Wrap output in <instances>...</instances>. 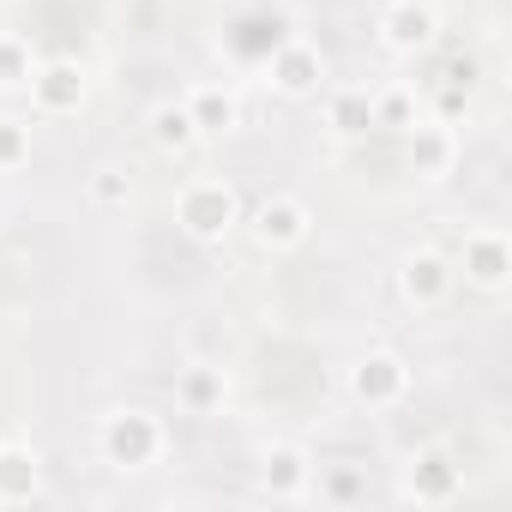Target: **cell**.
Instances as JSON below:
<instances>
[{
    "label": "cell",
    "instance_id": "9a60e30c",
    "mask_svg": "<svg viewBox=\"0 0 512 512\" xmlns=\"http://www.w3.org/2000/svg\"><path fill=\"white\" fill-rule=\"evenodd\" d=\"M43 500V458L25 440H0V506Z\"/></svg>",
    "mask_w": 512,
    "mask_h": 512
},
{
    "label": "cell",
    "instance_id": "8992f818",
    "mask_svg": "<svg viewBox=\"0 0 512 512\" xmlns=\"http://www.w3.org/2000/svg\"><path fill=\"white\" fill-rule=\"evenodd\" d=\"M31 109L43 115V121H67V115H79L85 109V97H91V73L79 67V61H37V73H31Z\"/></svg>",
    "mask_w": 512,
    "mask_h": 512
},
{
    "label": "cell",
    "instance_id": "4fadbf2b",
    "mask_svg": "<svg viewBox=\"0 0 512 512\" xmlns=\"http://www.w3.org/2000/svg\"><path fill=\"white\" fill-rule=\"evenodd\" d=\"M308 482H314V458H308L296 440H272V446L260 452V488H266L272 500H302Z\"/></svg>",
    "mask_w": 512,
    "mask_h": 512
},
{
    "label": "cell",
    "instance_id": "5bb4252c",
    "mask_svg": "<svg viewBox=\"0 0 512 512\" xmlns=\"http://www.w3.org/2000/svg\"><path fill=\"white\" fill-rule=\"evenodd\" d=\"M175 404H181V416H223L229 410V374L217 362H187L175 374Z\"/></svg>",
    "mask_w": 512,
    "mask_h": 512
},
{
    "label": "cell",
    "instance_id": "9c48e42d",
    "mask_svg": "<svg viewBox=\"0 0 512 512\" xmlns=\"http://www.w3.org/2000/svg\"><path fill=\"white\" fill-rule=\"evenodd\" d=\"M374 31L392 55H422L440 43V13H434V0H386Z\"/></svg>",
    "mask_w": 512,
    "mask_h": 512
},
{
    "label": "cell",
    "instance_id": "ba28073f",
    "mask_svg": "<svg viewBox=\"0 0 512 512\" xmlns=\"http://www.w3.org/2000/svg\"><path fill=\"white\" fill-rule=\"evenodd\" d=\"M398 494H404V500H422V506H446V500L464 494V464H458L452 452H440V446H422V452L404 458Z\"/></svg>",
    "mask_w": 512,
    "mask_h": 512
},
{
    "label": "cell",
    "instance_id": "d6986e66",
    "mask_svg": "<svg viewBox=\"0 0 512 512\" xmlns=\"http://www.w3.org/2000/svg\"><path fill=\"white\" fill-rule=\"evenodd\" d=\"M308 494L350 506V500H368V476H362L356 464H320V470H314V482H308Z\"/></svg>",
    "mask_w": 512,
    "mask_h": 512
},
{
    "label": "cell",
    "instance_id": "44dd1931",
    "mask_svg": "<svg viewBox=\"0 0 512 512\" xmlns=\"http://www.w3.org/2000/svg\"><path fill=\"white\" fill-rule=\"evenodd\" d=\"M422 115H416V91L410 85H386L374 91V127H392V133H410Z\"/></svg>",
    "mask_w": 512,
    "mask_h": 512
},
{
    "label": "cell",
    "instance_id": "7402d4cb",
    "mask_svg": "<svg viewBox=\"0 0 512 512\" xmlns=\"http://www.w3.org/2000/svg\"><path fill=\"white\" fill-rule=\"evenodd\" d=\"M31 151H37V139H31V121H19V115H0V175L25 169V163H31Z\"/></svg>",
    "mask_w": 512,
    "mask_h": 512
},
{
    "label": "cell",
    "instance_id": "8fae6325",
    "mask_svg": "<svg viewBox=\"0 0 512 512\" xmlns=\"http://www.w3.org/2000/svg\"><path fill=\"white\" fill-rule=\"evenodd\" d=\"M410 175L422 187H440L458 175V133L446 121H416L410 127Z\"/></svg>",
    "mask_w": 512,
    "mask_h": 512
},
{
    "label": "cell",
    "instance_id": "277c9868",
    "mask_svg": "<svg viewBox=\"0 0 512 512\" xmlns=\"http://www.w3.org/2000/svg\"><path fill=\"white\" fill-rule=\"evenodd\" d=\"M344 386H350V398H356L362 410H398V404L410 398V362H404L398 350H368V356L350 362Z\"/></svg>",
    "mask_w": 512,
    "mask_h": 512
},
{
    "label": "cell",
    "instance_id": "30bf717a",
    "mask_svg": "<svg viewBox=\"0 0 512 512\" xmlns=\"http://www.w3.org/2000/svg\"><path fill=\"white\" fill-rule=\"evenodd\" d=\"M266 79L278 97H314L320 79H326V55L308 43V37H284L272 55H266Z\"/></svg>",
    "mask_w": 512,
    "mask_h": 512
},
{
    "label": "cell",
    "instance_id": "e0dca14e",
    "mask_svg": "<svg viewBox=\"0 0 512 512\" xmlns=\"http://www.w3.org/2000/svg\"><path fill=\"white\" fill-rule=\"evenodd\" d=\"M151 145H157V151H169V157L193 151V145H199L193 115H187L181 103H157V109H151Z\"/></svg>",
    "mask_w": 512,
    "mask_h": 512
},
{
    "label": "cell",
    "instance_id": "6da1fadb",
    "mask_svg": "<svg viewBox=\"0 0 512 512\" xmlns=\"http://www.w3.org/2000/svg\"><path fill=\"white\" fill-rule=\"evenodd\" d=\"M241 223V193L223 181V175H193L181 193H175V229L199 247H217L229 229Z\"/></svg>",
    "mask_w": 512,
    "mask_h": 512
},
{
    "label": "cell",
    "instance_id": "7c38bea8",
    "mask_svg": "<svg viewBox=\"0 0 512 512\" xmlns=\"http://www.w3.org/2000/svg\"><path fill=\"white\" fill-rule=\"evenodd\" d=\"M181 109L193 115L199 139H223V133L241 127V97H235L229 85H217V79H193L187 97H181Z\"/></svg>",
    "mask_w": 512,
    "mask_h": 512
},
{
    "label": "cell",
    "instance_id": "3957f363",
    "mask_svg": "<svg viewBox=\"0 0 512 512\" xmlns=\"http://www.w3.org/2000/svg\"><path fill=\"white\" fill-rule=\"evenodd\" d=\"M452 290H458L452 253H440V247H410L404 260H398V296H404V308L434 314V308L452 302Z\"/></svg>",
    "mask_w": 512,
    "mask_h": 512
},
{
    "label": "cell",
    "instance_id": "ac0fdd59",
    "mask_svg": "<svg viewBox=\"0 0 512 512\" xmlns=\"http://www.w3.org/2000/svg\"><path fill=\"white\" fill-rule=\"evenodd\" d=\"M85 193H91L97 211H127V205H133V175H127L121 163H97V169L85 175Z\"/></svg>",
    "mask_w": 512,
    "mask_h": 512
},
{
    "label": "cell",
    "instance_id": "7a4b0ae2",
    "mask_svg": "<svg viewBox=\"0 0 512 512\" xmlns=\"http://www.w3.org/2000/svg\"><path fill=\"white\" fill-rule=\"evenodd\" d=\"M97 452L115 470H151L169 452V434H163V422L145 404H121V410H109L97 422Z\"/></svg>",
    "mask_w": 512,
    "mask_h": 512
},
{
    "label": "cell",
    "instance_id": "ffe728a7",
    "mask_svg": "<svg viewBox=\"0 0 512 512\" xmlns=\"http://www.w3.org/2000/svg\"><path fill=\"white\" fill-rule=\"evenodd\" d=\"M37 73V49L19 31H0V91H25Z\"/></svg>",
    "mask_w": 512,
    "mask_h": 512
},
{
    "label": "cell",
    "instance_id": "5b68a950",
    "mask_svg": "<svg viewBox=\"0 0 512 512\" xmlns=\"http://www.w3.org/2000/svg\"><path fill=\"white\" fill-rule=\"evenodd\" d=\"M452 266L464 272V284L500 296L506 278H512V241H506V229H494V223L464 229V241H458V253H452Z\"/></svg>",
    "mask_w": 512,
    "mask_h": 512
},
{
    "label": "cell",
    "instance_id": "2e32d148",
    "mask_svg": "<svg viewBox=\"0 0 512 512\" xmlns=\"http://www.w3.org/2000/svg\"><path fill=\"white\" fill-rule=\"evenodd\" d=\"M326 127H332L338 139H362V133L374 127V91H368V85H338V91H326Z\"/></svg>",
    "mask_w": 512,
    "mask_h": 512
},
{
    "label": "cell",
    "instance_id": "52a82bcc",
    "mask_svg": "<svg viewBox=\"0 0 512 512\" xmlns=\"http://www.w3.org/2000/svg\"><path fill=\"white\" fill-rule=\"evenodd\" d=\"M247 229H253V241H260L266 253H296V247L314 235V211H308L296 193H272V199L253 205Z\"/></svg>",
    "mask_w": 512,
    "mask_h": 512
}]
</instances>
